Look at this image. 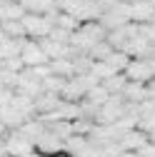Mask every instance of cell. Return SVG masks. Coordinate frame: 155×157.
Returning a JSON list of instances; mask_svg holds the SVG:
<instances>
[{
	"instance_id": "obj_1",
	"label": "cell",
	"mask_w": 155,
	"mask_h": 157,
	"mask_svg": "<svg viewBox=\"0 0 155 157\" xmlns=\"http://www.w3.org/2000/svg\"><path fill=\"white\" fill-rule=\"evenodd\" d=\"M23 30H25V40H45L53 30V20L45 15H23Z\"/></svg>"
},
{
	"instance_id": "obj_15",
	"label": "cell",
	"mask_w": 155,
	"mask_h": 157,
	"mask_svg": "<svg viewBox=\"0 0 155 157\" xmlns=\"http://www.w3.org/2000/svg\"><path fill=\"white\" fill-rule=\"evenodd\" d=\"M0 70H3V57H0Z\"/></svg>"
},
{
	"instance_id": "obj_3",
	"label": "cell",
	"mask_w": 155,
	"mask_h": 157,
	"mask_svg": "<svg viewBox=\"0 0 155 157\" xmlns=\"http://www.w3.org/2000/svg\"><path fill=\"white\" fill-rule=\"evenodd\" d=\"M3 145H5V155L8 157H25V155H33L35 152V145L28 140L20 130H10L5 135Z\"/></svg>"
},
{
	"instance_id": "obj_12",
	"label": "cell",
	"mask_w": 155,
	"mask_h": 157,
	"mask_svg": "<svg viewBox=\"0 0 155 157\" xmlns=\"http://www.w3.org/2000/svg\"><path fill=\"white\" fill-rule=\"evenodd\" d=\"M5 135H8V127H5L3 122H0V140H5Z\"/></svg>"
},
{
	"instance_id": "obj_5",
	"label": "cell",
	"mask_w": 155,
	"mask_h": 157,
	"mask_svg": "<svg viewBox=\"0 0 155 157\" xmlns=\"http://www.w3.org/2000/svg\"><path fill=\"white\" fill-rule=\"evenodd\" d=\"M20 63L23 67H40V65H48V57L45 52L40 50V45H38L35 40H25L23 43V50H20Z\"/></svg>"
},
{
	"instance_id": "obj_14",
	"label": "cell",
	"mask_w": 155,
	"mask_h": 157,
	"mask_svg": "<svg viewBox=\"0 0 155 157\" xmlns=\"http://www.w3.org/2000/svg\"><path fill=\"white\" fill-rule=\"evenodd\" d=\"M5 40H8V37H5V33H3V28H0V45H3Z\"/></svg>"
},
{
	"instance_id": "obj_4",
	"label": "cell",
	"mask_w": 155,
	"mask_h": 157,
	"mask_svg": "<svg viewBox=\"0 0 155 157\" xmlns=\"http://www.w3.org/2000/svg\"><path fill=\"white\" fill-rule=\"evenodd\" d=\"M125 80L128 82H138V85H148L150 80H155L153 75V67H150V60H130L128 67H125Z\"/></svg>"
},
{
	"instance_id": "obj_10",
	"label": "cell",
	"mask_w": 155,
	"mask_h": 157,
	"mask_svg": "<svg viewBox=\"0 0 155 157\" xmlns=\"http://www.w3.org/2000/svg\"><path fill=\"white\" fill-rule=\"evenodd\" d=\"M90 75H93V77H98L100 82H105V80H110V77H113V75H118V72H115L108 63H93V65H90Z\"/></svg>"
},
{
	"instance_id": "obj_6",
	"label": "cell",
	"mask_w": 155,
	"mask_h": 157,
	"mask_svg": "<svg viewBox=\"0 0 155 157\" xmlns=\"http://www.w3.org/2000/svg\"><path fill=\"white\" fill-rule=\"evenodd\" d=\"M153 17H155V8L148 3H133L130 5V23L133 25H148L153 23Z\"/></svg>"
},
{
	"instance_id": "obj_8",
	"label": "cell",
	"mask_w": 155,
	"mask_h": 157,
	"mask_svg": "<svg viewBox=\"0 0 155 157\" xmlns=\"http://www.w3.org/2000/svg\"><path fill=\"white\" fill-rule=\"evenodd\" d=\"M103 63H108L115 72H125V67H128V63H130V57H128L125 52H120V50H113V52L108 55V60H103Z\"/></svg>"
},
{
	"instance_id": "obj_16",
	"label": "cell",
	"mask_w": 155,
	"mask_h": 157,
	"mask_svg": "<svg viewBox=\"0 0 155 157\" xmlns=\"http://www.w3.org/2000/svg\"><path fill=\"white\" fill-rule=\"evenodd\" d=\"M3 90H5V87H3V82H0V92H3Z\"/></svg>"
},
{
	"instance_id": "obj_2",
	"label": "cell",
	"mask_w": 155,
	"mask_h": 157,
	"mask_svg": "<svg viewBox=\"0 0 155 157\" xmlns=\"http://www.w3.org/2000/svg\"><path fill=\"white\" fill-rule=\"evenodd\" d=\"M128 23H130V5H128V3H123V0L103 10L100 25L105 28V33H108V30H118V28H125Z\"/></svg>"
},
{
	"instance_id": "obj_7",
	"label": "cell",
	"mask_w": 155,
	"mask_h": 157,
	"mask_svg": "<svg viewBox=\"0 0 155 157\" xmlns=\"http://www.w3.org/2000/svg\"><path fill=\"white\" fill-rule=\"evenodd\" d=\"M120 150L123 152H138L140 147H145L148 145V135L145 132H140V130H130V132H125L123 137H120Z\"/></svg>"
},
{
	"instance_id": "obj_13",
	"label": "cell",
	"mask_w": 155,
	"mask_h": 157,
	"mask_svg": "<svg viewBox=\"0 0 155 157\" xmlns=\"http://www.w3.org/2000/svg\"><path fill=\"white\" fill-rule=\"evenodd\" d=\"M148 142H150V145H155V130H153V132L148 135Z\"/></svg>"
},
{
	"instance_id": "obj_11",
	"label": "cell",
	"mask_w": 155,
	"mask_h": 157,
	"mask_svg": "<svg viewBox=\"0 0 155 157\" xmlns=\"http://www.w3.org/2000/svg\"><path fill=\"white\" fill-rule=\"evenodd\" d=\"M13 3H18V0H0V10L8 8V5H13Z\"/></svg>"
},
{
	"instance_id": "obj_9",
	"label": "cell",
	"mask_w": 155,
	"mask_h": 157,
	"mask_svg": "<svg viewBox=\"0 0 155 157\" xmlns=\"http://www.w3.org/2000/svg\"><path fill=\"white\" fill-rule=\"evenodd\" d=\"M100 85L108 90V95H120V92H123V87L128 85V80H125V75H123V72H118V75H113L110 80L100 82Z\"/></svg>"
}]
</instances>
